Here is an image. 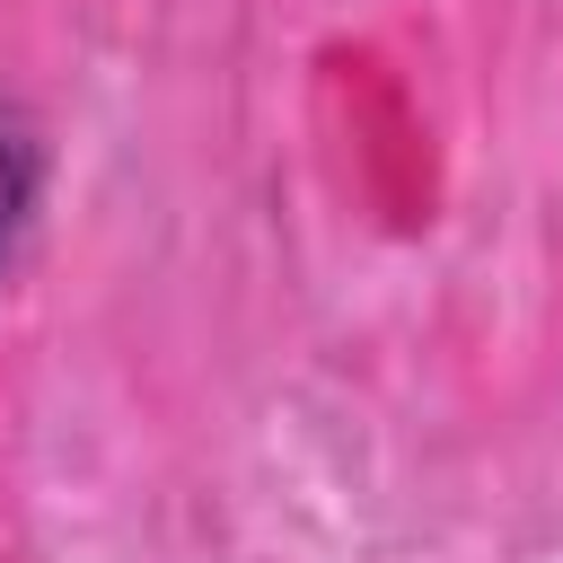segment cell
<instances>
[{
    "mask_svg": "<svg viewBox=\"0 0 563 563\" xmlns=\"http://www.w3.org/2000/svg\"><path fill=\"white\" fill-rule=\"evenodd\" d=\"M35 176H44L35 132H26L18 114H0V264H9L18 229H26V211H35Z\"/></svg>",
    "mask_w": 563,
    "mask_h": 563,
    "instance_id": "1",
    "label": "cell"
}]
</instances>
